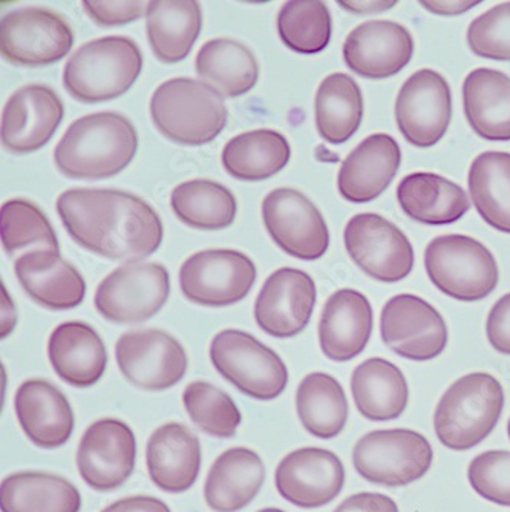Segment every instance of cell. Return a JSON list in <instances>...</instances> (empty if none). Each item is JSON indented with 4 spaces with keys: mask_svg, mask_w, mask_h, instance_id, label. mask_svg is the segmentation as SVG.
Returning a JSON list of instances; mask_svg holds the SVG:
<instances>
[{
    "mask_svg": "<svg viewBox=\"0 0 510 512\" xmlns=\"http://www.w3.org/2000/svg\"><path fill=\"white\" fill-rule=\"evenodd\" d=\"M56 206L72 240L109 260H143L163 241V223L154 207L129 192L69 189Z\"/></svg>",
    "mask_w": 510,
    "mask_h": 512,
    "instance_id": "6da1fadb",
    "label": "cell"
},
{
    "mask_svg": "<svg viewBox=\"0 0 510 512\" xmlns=\"http://www.w3.org/2000/svg\"><path fill=\"white\" fill-rule=\"evenodd\" d=\"M138 134L117 112H95L69 126L54 151L57 169L74 180H105L128 168Z\"/></svg>",
    "mask_w": 510,
    "mask_h": 512,
    "instance_id": "7a4b0ae2",
    "label": "cell"
},
{
    "mask_svg": "<svg viewBox=\"0 0 510 512\" xmlns=\"http://www.w3.org/2000/svg\"><path fill=\"white\" fill-rule=\"evenodd\" d=\"M155 128L170 142L203 146L213 142L227 125L223 96L212 86L189 77L161 83L151 99Z\"/></svg>",
    "mask_w": 510,
    "mask_h": 512,
    "instance_id": "3957f363",
    "label": "cell"
},
{
    "mask_svg": "<svg viewBox=\"0 0 510 512\" xmlns=\"http://www.w3.org/2000/svg\"><path fill=\"white\" fill-rule=\"evenodd\" d=\"M143 69V54L134 40L123 36L102 37L80 46L69 57L63 85L72 99L102 103L123 96Z\"/></svg>",
    "mask_w": 510,
    "mask_h": 512,
    "instance_id": "277c9868",
    "label": "cell"
},
{
    "mask_svg": "<svg viewBox=\"0 0 510 512\" xmlns=\"http://www.w3.org/2000/svg\"><path fill=\"white\" fill-rule=\"evenodd\" d=\"M503 407L504 390L497 378L488 373L463 376L435 408V434L449 450H471L497 427Z\"/></svg>",
    "mask_w": 510,
    "mask_h": 512,
    "instance_id": "5b68a950",
    "label": "cell"
},
{
    "mask_svg": "<svg viewBox=\"0 0 510 512\" xmlns=\"http://www.w3.org/2000/svg\"><path fill=\"white\" fill-rule=\"evenodd\" d=\"M431 283L457 301H481L498 286V264L488 247L466 235H442L425 250Z\"/></svg>",
    "mask_w": 510,
    "mask_h": 512,
    "instance_id": "8992f818",
    "label": "cell"
},
{
    "mask_svg": "<svg viewBox=\"0 0 510 512\" xmlns=\"http://www.w3.org/2000/svg\"><path fill=\"white\" fill-rule=\"evenodd\" d=\"M210 361L224 379L256 401H273L288 384L284 361L241 330L218 333L210 344Z\"/></svg>",
    "mask_w": 510,
    "mask_h": 512,
    "instance_id": "52a82bcc",
    "label": "cell"
},
{
    "mask_svg": "<svg viewBox=\"0 0 510 512\" xmlns=\"http://www.w3.org/2000/svg\"><path fill=\"white\" fill-rule=\"evenodd\" d=\"M434 460L428 439L417 431H371L357 440L353 463L357 473L376 485L399 488L422 479Z\"/></svg>",
    "mask_w": 510,
    "mask_h": 512,
    "instance_id": "ba28073f",
    "label": "cell"
},
{
    "mask_svg": "<svg viewBox=\"0 0 510 512\" xmlns=\"http://www.w3.org/2000/svg\"><path fill=\"white\" fill-rule=\"evenodd\" d=\"M170 292L169 272L158 263H131L109 273L95 292V309L115 324H138L157 315Z\"/></svg>",
    "mask_w": 510,
    "mask_h": 512,
    "instance_id": "9c48e42d",
    "label": "cell"
},
{
    "mask_svg": "<svg viewBox=\"0 0 510 512\" xmlns=\"http://www.w3.org/2000/svg\"><path fill=\"white\" fill-rule=\"evenodd\" d=\"M72 43L68 20L48 8H19L0 22V53L13 65H53L68 56Z\"/></svg>",
    "mask_w": 510,
    "mask_h": 512,
    "instance_id": "30bf717a",
    "label": "cell"
},
{
    "mask_svg": "<svg viewBox=\"0 0 510 512\" xmlns=\"http://www.w3.org/2000/svg\"><path fill=\"white\" fill-rule=\"evenodd\" d=\"M255 281V263L232 249L193 253L180 269L181 292L204 307L233 306L249 295Z\"/></svg>",
    "mask_w": 510,
    "mask_h": 512,
    "instance_id": "8fae6325",
    "label": "cell"
},
{
    "mask_svg": "<svg viewBox=\"0 0 510 512\" xmlns=\"http://www.w3.org/2000/svg\"><path fill=\"white\" fill-rule=\"evenodd\" d=\"M344 241L356 266L380 283H399L412 272L416 258L411 241L382 215H354L345 226Z\"/></svg>",
    "mask_w": 510,
    "mask_h": 512,
    "instance_id": "7c38bea8",
    "label": "cell"
},
{
    "mask_svg": "<svg viewBox=\"0 0 510 512\" xmlns=\"http://www.w3.org/2000/svg\"><path fill=\"white\" fill-rule=\"evenodd\" d=\"M262 220L276 244L298 260H319L330 246V232L318 207L296 189L279 188L262 201Z\"/></svg>",
    "mask_w": 510,
    "mask_h": 512,
    "instance_id": "4fadbf2b",
    "label": "cell"
},
{
    "mask_svg": "<svg viewBox=\"0 0 510 512\" xmlns=\"http://www.w3.org/2000/svg\"><path fill=\"white\" fill-rule=\"evenodd\" d=\"M380 335L394 353L417 362L442 355L449 338L443 316L425 299L408 293L386 302L380 316Z\"/></svg>",
    "mask_w": 510,
    "mask_h": 512,
    "instance_id": "5bb4252c",
    "label": "cell"
},
{
    "mask_svg": "<svg viewBox=\"0 0 510 512\" xmlns=\"http://www.w3.org/2000/svg\"><path fill=\"white\" fill-rule=\"evenodd\" d=\"M115 358L123 376L140 390L164 391L186 375L183 345L163 330H132L121 335Z\"/></svg>",
    "mask_w": 510,
    "mask_h": 512,
    "instance_id": "9a60e30c",
    "label": "cell"
},
{
    "mask_svg": "<svg viewBox=\"0 0 510 512\" xmlns=\"http://www.w3.org/2000/svg\"><path fill=\"white\" fill-rule=\"evenodd\" d=\"M452 117L451 88L442 74L420 69L400 89L396 122L406 142L431 148L445 137Z\"/></svg>",
    "mask_w": 510,
    "mask_h": 512,
    "instance_id": "2e32d148",
    "label": "cell"
},
{
    "mask_svg": "<svg viewBox=\"0 0 510 512\" xmlns=\"http://www.w3.org/2000/svg\"><path fill=\"white\" fill-rule=\"evenodd\" d=\"M137 442L131 427L117 419H100L83 434L77 468L95 491H114L131 477Z\"/></svg>",
    "mask_w": 510,
    "mask_h": 512,
    "instance_id": "e0dca14e",
    "label": "cell"
},
{
    "mask_svg": "<svg viewBox=\"0 0 510 512\" xmlns=\"http://www.w3.org/2000/svg\"><path fill=\"white\" fill-rule=\"evenodd\" d=\"M65 108L50 86H23L5 103L2 112V145L11 154L39 151L50 142L63 120Z\"/></svg>",
    "mask_w": 510,
    "mask_h": 512,
    "instance_id": "ac0fdd59",
    "label": "cell"
},
{
    "mask_svg": "<svg viewBox=\"0 0 510 512\" xmlns=\"http://www.w3.org/2000/svg\"><path fill=\"white\" fill-rule=\"evenodd\" d=\"M316 304V284L302 270L282 267L265 279L255 302L259 327L273 338L287 339L307 327Z\"/></svg>",
    "mask_w": 510,
    "mask_h": 512,
    "instance_id": "d6986e66",
    "label": "cell"
},
{
    "mask_svg": "<svg viewBox=\"0 0 510 512\" xmlns=\"http://www.w3.org/2000/svg\"><path fill=\"white\" fill-rule=\"evenodd\" d=\"M278 493L304 509L333 502L344 488L345 468L336 454L322 448H302L285 456L275 474Z\"/></svg>",
    "mask_w": 510,
    "mask_h": 512,
    "instance_id": "ffe728a7",
    "label": "cell"
},
{
    "mask_svg": "<svg viewBox=\"0 0 510 512\" xmlns=\"http://www.w3.org/2000/svg\"><path fill=\"white\" fill-rule=\"evenodd\" d=\"M342 54L345 65L357 76L388 79L411 62L414 40L400 23L370 20L348 34Z\"/></svg>",
    "mask_w": 510,
    "mask_h": 512,
    "instance_id": "44dd1931",
    "label": "cell"
},
{
    "mask_svg": "<svg viewBox=\"0 0 510 512\" xmlns=\"http://www.w3.org/2000/svg\"><path fill=\"white\" fill-rule=\"evenodd\" d=\"M402 163L399 143L388 134L365 138L342 163L339 194L350 203H370L388 189Z\"/></svg>",
    "mask_w": 510,
    "mask_h": 512,
    "instance_id": "7402d4cb",
    "label": "cell"
},
{
    "mask_svg": "<svg viewBox=\"0 0 510 512\" xmlns=\"http://www.w3.org/2000/svg\"><path fill=\"white\" fill-rule=\"evenodd\" d=\"M14 272L27 295L46 309H76L85 299V279L57 250L23 253Z\"/></svg>",
    "mask_w": 510,
    "mask_h": 512,
    "instance_id": "603a6c76",
    "label": "cell"
},
{
    "mask_svg": "<svg viewBox=\"0 0 510 512\" xmlns=\"http://www.w3.org/2000/svg\"><path fill=\"white\" fill-rule=\"evenodd\" d=\"M373 307L353 289L337 290L328 298L319 321V344L331 361L357 358L373 333Z\"/></svg>",
    "mask_w": 510,
    "mask_h": 512,
    "instance_id": "cb8c5ba5",
    "label": "cell"
},
{
    "mask_svg": "<svg viewBox=\"0 0 510 512\" xmlns=\"http://www.w3.org/2000/svg\"><path fill=\"white\" fill-rule=\"evenodd\" d=\"M17 419L37 447L54 450L68 442L74 414L65 394L43 379L23 382L14 398Z\"/></svg>",
    "mask_w": 510,
    "mask_h": 512,
    "instance_id": "d4e9b609",
    "label": "cell"
},
{
    "mask_svg": "<svg viewBox=\"0 0 510 512\" xmlns=\"http://www.w3.org/2000/svg\"><path fill=\"white\" fill-rule=\"evenodd\" d=\"M149 476L166 493L190 490L201 470V444L183 424H166L149 437L146 450Z\"/></svg>",
    "mask_w": 510,
    "mask_h": 512,
    "instance_id": "484cf974",
    "label": "cell"
},
{
    "mask_svg": "<svg viewBox=\"0 0 510 512\" xmlns=\"http://www.w3.org/2000/svg\"><path fill=\"white\" fill-rule=\"evenodd\" d=\"M48 356L66 384L88 388L102 379L108 365L105 342L85 322H63L51 333Z\"/></svg>",
    "mask_w": 510,
    "mask_h": 512,
    "instance_id": "4316f807",
    "label": "cell"
},
{
    "mask_svg": "<svg viewBox=\"0 0 510 512\" xmlns=\"http://www.w3.org/2000/svg\"><path fill=\"white\" fill-rule=\"evenodd\" d=\"M264 480V463L255 451L230 448L210 468L204 499L212 511L238 512L258 496Z\"/></svg>",
    "mask_w": 510,
    "mask_h": 512,
    "instance_id": "83f0119b",
    "label": "cell"
},
{
    "mask_svg": "<svg viewBox=\"0 0 510 512\" xmlns=\"http://www.w3.org/2000/svg\"><path fill=\"white\" fill-rule=\"evenodd\" d=\"M463 106L475 134L489 142H509V76L497 69H474L463 83Z\"/></svg>",
    "mask_w": 510,
    "mask_h": 512,
    "instance_id": "f1b7e54d",
    "label": "cell"
},
{
    "mask_svg": "<svg viewBox=\"0 0 510 512\" xmlns=\"http://www.w3.org/2000/svg\"><path fill=\"white\" fill-rule=\"evenodd\" d=\"M354 404L370 421H393L409 401L408 381L393 362L371 358L354 368L351 376Z\"/></svg>",
    "mask_w": 510,
    "mask_h": 512,
    "instance_id": "f546056e",
    "label": "cell"
},
{
    "mask_svg": "<svg viewBox=\"0 0 510 512\" xmlns=\"http://www.w3.org/2000/svg\"><path fill=\"white\" fill-rule=\"evenodd\" d=\"M402 211L429 226H445L469 211L468 195L448 178L429 172L406 175L397 188Z\"/></svg>",
    "mask_w": 510,
    "mask_h": 512,
    "instance_id": "4dcf8cb0",
    "label": "cell"
},
{
    "mask_svg": "<svg viewBox=\"0 0 510 512\" xmlns=\"http://www.w3.org/2000/svg\"><path fill=\"white\" fill-rule=\"evenodd\" d=\"M203 28V11L195 0H152L146 8V33L155 57L163 63L186 59Z\"/></svg>",
    "mask_w": 510,
    "mask_h": 512,
    "instance_id": "1f68e13d",
    "label": "cell"
},
{
    "mask_svg": "<svg viewBox=\"0 0 510 512\" xmlns=\"http://www.w3.org/2000/svg\"><path fill=\"white\" fill-rule=\"evenodd\" d=\"M198 77L227 99L244 96L255 88L259 65L246 45L232 39L204 43L195 60Z\"/></svg>",
    "mask_w": 510,
    "mask_h": 512,
    "instance_id": "d6a6232c",
    "label": "cell"
},
{
    "mask_svg": "<svg viewBox=\"0 0 510 512\" xmlns=\"http://www.w3.org/2000/svg\"><path fill=\"white\" fill-rule=\"evenodd\" d=\"M2 512H80L82 497L68 480L54 474H11L0 486Z\"/></svg>",
    "mask_w": 510,
    "mask_h": 512,
    "instance_id": "836d02e7",
    "label": "cell"
},
{
    "mask_svg": "<svg viewBox=\"0 0 510 512\" xmlns=\"http://www.w3.org/2000/svg\"><path fill=\"white\" fill-rule=\"evenodd\" d=\"M290 155V145L281 132L256 129L233 137L224 146L221 160L236 180L264 181L281 172Z\"/></svg>",
    "mask_w": 510,
    "mask_h": 512,
    "instance_id": "e575fe53",
    "label": "cell"
},
{
    "mask_svg": "<svg viewBox=\"0 0 510 512\" xmlns=\"http://www.w3.org/2000/svg\"><path fill=\"white\" fill-rule=\"evenodd\" d=\"M363 119V97L356 80L348 74L325 77L314 99L316 129L325 142L342 145L348 142Z\"/></svg>",
    "mask_w": 510,
    "mask_h": 512,
    "instance_id": "d590c367",
    "label": "cell"
},
{
    "mask_svg": "<svg viewBox=\"0 0 510 512\" xmlns=\"http://www.w3.org/2000/svg\"><path fill=\"white\" fill-rule=\"evenodd\" d=\"M296 410L302 427L318 439H334L347 425V394L333 376L311 373L299 384Z\"/></svg>",
    "mask_w": 510,
    "mask_h": 512,
    "instance_id": "8d00e7d4",
    "label": "cell"
},
{
    "mask_svg": "<svg viewBox=\"0 0 510 512\" xmlns=\"http://www.w3.org/2000/svg\"><path fill=\"white\" fill-rule=\"evenodd\" d=\"M469 194L478 214L489 226L510 234V154L488 151L469 169Z\"/></svg>",
    "mask_w": 510,
    "mask_h": 512,
    "instance_id": "74e56055",
    "label": "cell"
},
{
    "mask_svg": "<svg viewBox=\"0 0 510 512\" xmlns=\"http://www.w3.org/2000/svg\"><path fill=\"white\" fill-rule=\"evenodd\" d=\"M170 206L192 229L221 230L235 221L238 204L235 195L212 180H190L178 184L170 195Z\"/></svg>",
    "mask_w": 510,
    "mask_h": 512,
    "instance_id": "f35d334b",
    "label": "cell"
},
{
    "mask_svg": "<svg viewBox=\"0 0 510 512\" xmlns=\"http://www.w3.org/2000/svg\"><path fill=\"white\" fill-rule=\"evenodd\" d=\"M276 22L282 42L296 53L318 54L330 43L331 14L324 2H287Z\"/></svg>",
    "mask_w": 510,
    "mask_h": 512,
    "instance_id": "ab89813d",
    "label": "cell"
},
{
    "mask_svg": "<svg viewBox=\"0 0 510 512\" xmlns=\"http://www.w3.org/2000/svg\"><path fill=\"white\" fill-rule=\"evenodd\" d=\"M183 402L190 421L204 433L220 439L235 436L241 424V411L220 388L209 382H192L184 390Z\"/></svg>",
    "mask_w": 510,
    "mask_h": 512,
    "instance_id": "60d3db41",
    "label": "cell"
},
{
    "mask_svg": "<svg viewBox=\"0 0 510 512\" xmlns=\"http://www.w3.org/2000/svg\"><path fill=\"white\" fill-rule=\"evenodd\" d=\"M0 237L5 252L11 256L30 246H42L59 252V240L50 220L39 206L22 198L7 201L2 206Z\"/></svg>",
    "mask_w": 510,
    "mask_h": 512,
    "instance_id": "b9f144b4",
    "label": "cell"
},
{
    "mask_svg": "<svg viewBox=\"0 0 510 512\" xmlns=\"http://www.w3.org/2000/svg\"><path fill=\"white\" fill-rule=\"evenodd\" d=\"M468 43L481 59L510 60V2L478 16L469 25Z\"/></svg>",
    "mask_w": 510,
    "mask_h": 512,
    "instance_id": "7bdbcfd3",
    "label": "cell"
},
{
    "mask_svg": "<svg viewBox=\"0 0 510 512\" xmlns=\"http://www.w3.org/2000/svg\"><path fill=\"white\" fill-rule=\"evenodd\" d=\"M475 493L501 506H510V451L478 454L468 468Z\"/></svg>",
    "mask_w": 510,
    "mask_h": 512,
    "instance_id": "ee69618b",
    "label": "cell"
},
{
    "mask_svg": "<svg viewBox=\"0 0 510 512\" xmlns=\"http://www.w3.org/2000/svg\"><path fill=\"white\" fill-rule=\"evenodd\" d=\"M83 8L97 25L115 27V25H126V23L140 19L143 13H146L148 2H129V0H125V2H95V0H85Z\"/></svg>",
    "mask_w": 510,
    "mask_h": 512,
    "instance_id": "f6af8a7d",
    "label": "cell"
},
{
    "mask_svg": "<svg viewBox=\"0 0 510 512\" xmlns=\"http://www.w3.org/2000/svg\"><path fill=\"white\" fill-rule=\"evenodd\" d=\"M486 335L498 353L510 356V293L498 299L489 312Z\"/></svg>",
    "mask_w": 510,
    "mask_h": 512,
    "instance_id": "bcb514c9",
    "label": "cell"
},
{
    "mask_svg": "<svg viewBox=\"0 0 510 512\" xmlns=\"http://www.w3.org/2000/svg\"><path fill=\"white\" fill-rule=\"evenodd\" d=\"M333 512H399V506L385 494L360 493L348 497Z\"/></svg>",
    "mask_w": 510,
    "mask_h": 512,
    "instance_id": "7dc6e473",
    "label": "cell"
},
{
    "mask_svg": "<svg viewBox=\"0 0 510 512\" xmlns=\"http://www.w3.org/2000/svg\"><path fill=\"white\" fill-rule=\"evenodd\" d=\"M102 512H170L169 506L155 497L134 496L112 503Z\"/></svg>",
    "mask_w": 510,
    "mask_h": 512,
    "instance_id": "c3c4849f",
    "label": "cell"
},
{
    "mask_svg": "<svg viewBox=\"0 0 510 512\" xmlns=\"http://www.w3.org/2000/svg\"><path fill=\"white\" fill-rule=\"evenodd\" d=\"M480 2H422V7L431 13L442 14V16H457V14L466 13L471 8L477 7Z\"/></svg>",
    "mask_w": 510,
    "mask_h": 512,
    "instance_id": "681fc988",
    "label": "cell"
},
{
    "mask_svg": "<svg viewBox=\"0 0 510 512\" xmlns=\"http://www.w3.org/2000/svg\"><path fill=\"white\" fill-rule=\"evenodd\" d=\"M339 5L353 13H380L394 7L396 2H339Z\"/></svg>",
    "mask_w": 510,
    "mask_h": 512,
    "instance_id": "f907efd6",
    "label": "cell"
},
{
    "mask_svg": "<svg viewBox=\"0 0 510 512\" xmlns=\"http://www.w3.org/2000/svg\"><path fill=\"white\" fill-rule=\"evenodd\" d=\"M258 512H285V511H282V509H278V508H267V509H261V511H258Z\"/></svg>",
    "mask_w": 510,
    "mask_h": 512,
    "instance_id": "816d5d0a",
    "label": "cell"
},
{
    "mask_svg": "<svg viewBox=\"0 0 510 512\" xmlns=\"http://www.w3.org/2000/svg\"><path fill=\"white\" fill-rule=\"evenodd\" d=\"M507 434H509V439H510V419H509V424H507Z\"/></svg>",
    "mask_w": 510,
    "mask_h": 512,
    "instance_id": "f5cc1de1",
    "label": "cell"
}]
</instances>
